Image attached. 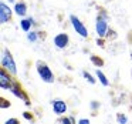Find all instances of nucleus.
I'll use <instances>...</instances> for the list:
<instances>
[{
  "label": "nucleus",
  "mask_w": 132,
  "mask_h": 124,
  "mask_svg": "<svg viewBox=\"0 0 132 124\" xmlns=\"http://www.w3.org/2000/svg\"><path fill=\"white\" fill-rule=\"evenodd\" d=\"M14 10H16V13H17L19 16H24L26 12H27V6L24 3H17L16 7H14Z\"/></svg>",
  "instance_id": "obj_10"
},
{
  "label": "nucleus",
  "mask_w": 132,
  "mask_h": 124,
  "mask_svg": "<svg viewBox=\"0 0 132 124\" xmlns=\"http://www.w3.org/2000/svg\"><path fill=\"white\" fill-rule=\"evenodd\" d=\"M24 117H26L27 120H31V115H29V114H27V113H24Z\"/></svg>",
  "instance_id": "obj_20"
},
{
  "label": "nucleus",
  "mask_w": 132,
  "mask_h": 124,
  "mask_svg": "<svg viewBox=\"0 0 132 124\" xmlns=\"http://www.w3.org/2000/svg\"><path fill=\"white\" fill-rule=\"evenodd\" d=\"M16 123H17V120H16V118H10V120L6 121V124H16Z\"/></svg>",
  "instance_id": "obj_16"
},
{
  "label": "nucleus",
  "mask_w": 132,
  "mask_h": 124,
  "mask_svg": "<svg viewBox=\"0 0 132 124\" xmlns=\"http://www.w3.org/2000/svg\"><path fill=\"white\" fill-rule=\"evenodd\" d=\"M82 76H84V77H85V78H87V80H88V81H89V83H91V84H94V83H95V80H94V78H92V76L89 74V73L84 71V73H82Z\"/></svg>",
  "instance_id": "obj_14"
},
{
  "label": "nucleus",
  "mask_w": 132,
  "mask_h": 124,
  "mask_svg": "<svg viewBox=\"0 0 132 124\" xmlns=\"http://www.w3.org/2000/svg\"><path fill=\"white\" fill-rule=\"evenodd\" d=\"M97 77H98V80L101 81V84H102V86H108V80H106V77H105V74H104L102 71H101V70H97Z\"/></svg>",
  "instance_id": "obj_12"
},
{
  "label": "nucleus",
  "mask_w": 132,
  "mask_h": 124,
  "mask_svg": "<svg viewBox=\"0 0 132 124\" xmlns=\"http://www.w3.org/2000/svg\"><path fill=\"white\" fill-rule=\"evenodd\" d=\"M37 71H38V74H40V77H41V80H43V81H46V83H53L54 77H53L51 70L47 67L46 63L38 61V63H37Z\"/></svg>",
  "instance_id": "obj_1"
},
{
  "label": "nucleus",
  "mask_w": 132,
  "mask_h": 124,
  "mask_svg": "<svg viewBox=\"0 0 132 124\" xmlns=\"http://www.w3.org/2000/svg\"><path fill=\"white\" fill-rule=\"evenodd\" d=\"M92 61H94L95 64H101V61H100V60H97L95 57H92Z\"/></svg>",
  "instance_id": "obj_19"
},
{
  "label": "nucleus",
  "mask_w": 132,
  "mask_h": 124,
  "mask_svg": "<svg viewBox=\"0 0 132 124\" xmlns=\"http://www.w3.org/2000/svg\"><path fill=\"white\" fill-rule=\"evenodd\" d=\"M27 39H29L30 41H36V40H37V33H36V32H30L29 34H27Z\"/></svg>",
  "instance_id": "obj_13"
},
{
  "label": "nucleus",
  "mask_w": 132,
  "mask_h": 124,
  "mask_svg": "<svg viewBox=\"0 0 132 124\" xmlns=\"http://www.w3.org/2000/svg\"><path fill=\"white\" fill-rule=\"evenodd\" d=\"M6 106H10V104H9V103L6 104V100H2V108H4Z\"/></svg>",
  "instance_id": "obj_17"
},
{
  "label": "nucleus",
  "mask_w": 132,
  "mask_h": 124,
  "mask_svg": "<svg viewBox=\"0 0 132 124\" xmlns=\"http://www.w3.org/2000/svg\"><path fill=\"white\" fill-rule=\"evenodd\" d=\"M118 121L119 123H126V117L125 115H118Z\"/></svg>",
  "instance_id": "obj_15"
},
{
  "label": "nucleus",
  "mask_w": 132,
  "mask_h": 124,
  "mask_svg": "<svg viewBox=\"0 0 132 124\" xmlns=\"http://www.w3.org/2000/svg\"><path fill=\"white\" fill-rule=\"evenodd\" d=\"M67 43H68V36L64 34V33L57 34L54 37V44H55V47H58V49H64V47L67 46Z\"/></svg>",
  "instance_id": "obj_7"
},
{
  "label": "nucleus",
  "mask_w": 132,
  "mask_h": 124,
  "mask_svg": "<svg viewBox=\"0 0 132 124\" xmlns=\"http://www.w3.org/2000/svg\"><path fill=\"white\" fill-rule=\"evenodd\" d=\"M71 23H72V27L75 29V32L78 33V34L81 36V37H87L88 36V32H87V27L84 26L82 23L80 21V19L78 17H75V16H71Z\"/></svg>",
  "instance_id": "obj_4"
},
{
  "label": "nucleus",
  "mask_w": 132,
  "mask_h": 124,
  "mask_svg": "<svg viewBox=\"0 0 132 124\" xmlns=\"http://www.w3.org/2000/svg\"><path fill=\"white\" fill-rule=\"evenodd\" d=\"M2 64H3V69H7L12 74H16V63L13 60L12 54L9 53V50H6L3 54V59H2Z\"/></svg>",
  "instance_id": "obj_2"
},
{
  "label": "nucleus",
  "mask_w": 132,
  "mask_h": 124,
  "mask_svg": "<svg viewBox=\"0 0 132 124\" xmlns=\"http://www.w3.org/2000/svg\"><path fill=\"white\" fill-rule=\"evenodd\" d=\"M10 90H12V93L16 96V97H20V98H24V100H26V96L21 93V89L17 86V84H13V86L10 87Z\"/></svg>",
  "instance_id": "obj_9"
},
{
  "label": "nucleus",
  "mask_w": 132,
  "mask_h": 124,
  "mask_svg": "<svg viewBox=\"0 0 132 124\" xmlns=\"http://www.w3.org/2000/svg\"><path fill=\"white\" fill-rule=\"evenodd\" d=\"M0 84H2V89H10V77L6 74V71L4 70H2V73H0Z\"/></svg>",
  "instance_id": "obj_8"
},
{
  "label": "nucleus",
  "mask_w": 132,
  "mask_h": 124,
  "mask_svg": "<svg viewBox=\"0 0 132 124\" xmlns=\"http://www.w3.org/2000/svg\"><path fill=\"white\" fill-rule=\"evenodd\" d=\"M10 14H12V12H10L9 6H6L4 3L0 4V20H2V23H7L10 20Z\"/></svg>",
  "instance_id": "obj_6"
},
{
  "label": "nucleus",
  "mask_w": 132,
  "mask_h": 124,
  "mask_svg": "<svg viewBox=\"0 0 132 124\" xmlns=\"http://www.w3.org/2000/svg\"><path fill=\"white\" fill-rule=\"evenodd\" d=\"M89 121L88 120H85V118H82V120H80V124H88Z\"/></svg>",
  "instance_id": "obj_18"
},
{
  "label": "nucleus",
  "mask_w": 132,
  "mask_h": 124,
  "mask_svg": "<svg viewBox=\"0 0 132 124\" xmlns=\"http://www.w3.org/2000/svg\"><path fill=\"white\" fill-rule=\"evenodd\" d=\"M53 110H54V113L55 114H58V115H61V114H64V113L67 111V104L64 103L63 100H54L53 101Z\"/></svg>",
  "instance_id": "obj_5"
},
{
  "label": "nucleus",
  "mask_w": 132,
  "mask_h": 124,
  "mask_svg": "<svg viewBox=\"0 0 132 124\" xmlns=\"http://www.w3.org/2000/svg\"><path fill=\"white\" fill-rule=\"evenodd\" d=\"M95 29H97V34L100 36V37H104V36L108 33V24H106V20H105V14L100 16V17L97 19Z\"/></svg>",
  "instance_id": "obj_3"
},
{
  "label": "nucleus",
  "mask_w": 132,
  "mask_h": 124,
  "mask_svg": "<svg viewBox=\"0 0 132 124\" xmlns=\"http://www.w3.org/2000/svg\"><path fill=\"white\" fill-rule=\"evenodd\" d=\"M20 24H21V29L24 32H30V27L33 24V19H24V20H21Z\"/></svg>",
  "instance_id": "obj_11"
}]
</instances>
